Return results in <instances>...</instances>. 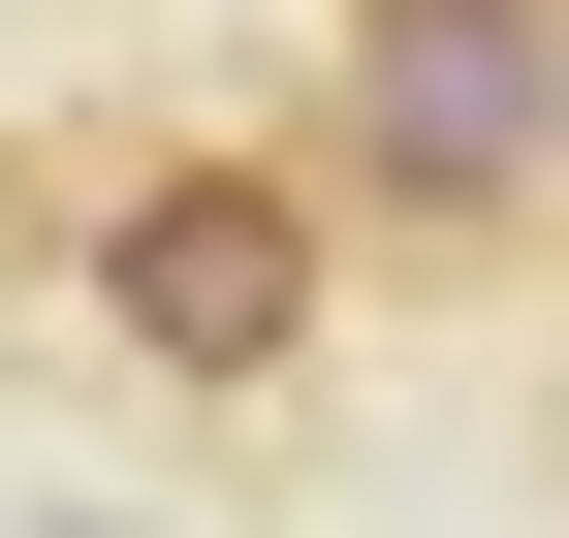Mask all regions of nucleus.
<instances>
[{
	"label": "nucleus",
	"mask_w": 569,
	"mask_h": 538,
	"mask_svg": "<svg viewBox=\"0 0 569 538\" xmlns=\"http://www.w3.org/2000/svg\"><path fill=\"white\" fill-rule=\"evenodd\" d=\"M317 222H348V286H538L569 0H317Z\"/></svg>",
	"instance_id": "1"
},
{
	"label": "nucleus",
	"mask_w": 569,
	"mask_h": 538,
	"mask_svg": "<svg viewBox=\"0 0 569 538\" xmlns=\"http://www.w3.org/2000/svg\"><path fill=\"white\" fill-rule=\"evenodd\" d=\"M63 286H96V349H127V380H190V412H253V380H317V349H348V222H317V159H253V127L127 159L96 222H63Z\"/></svg>",
	"instance_id": "2"
}]
</instances>
